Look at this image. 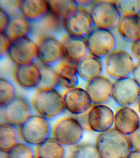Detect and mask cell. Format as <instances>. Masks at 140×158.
Masks as SVG:
<instances>
[{"label":"cell","instance_id":"obj_1","mask_svg":"<svg viewBox=\"0 0 140 158\" xmlns=\"http://www.w3.org/2000/svg\"><path fill=\"white\" fill-rule=\"evenodd\" d=\"M95 145L101 158H126L132 149L128 136L114 128L99 133Z\"/></svg>","mask_w":140,"mask_h":158},{"label":"cell","instance_id":"obj_2","mask_svg":"<svg viewBox=\"0 0 140 158\" xmlns=\"http://www.w3.org/2000/svg\"><path fill=\"white\" fill-rule=\"evenodd\" d=\"M31 105L38 114L48 120L58 117L66 110L62 95L57 89H37Z\"/></svg>","mask_w":140,"mask_h":158},{"label":"cell","instance_id":"obj_3","mask_svg":"<svg viewBox=\"0 0 140 158\" xmlns=\"http://www.w3.org/2000/svg\"><path fill=\"white\" fill-rule=\"evenodd\" d=\"M19 136L24 143L38 145L50 137L52 129L49 120L31 114L18 127Z\"/></svg>","mask_w":140,"mask_h":158},{"label":"cell","instance_id":"obj_4","mask_svg":"<svg viewBox=\"0 0 140 158\" xmlns=\"http://www.w3.org/2000/svg\"><path fill=\"white\" fill-rule=\"evenodd\" d=\"M84 131V127L79 119L66 117L55 123L52 133L53 137L64 146H75L83 139Z\"/></svg>","mask_w":140,"mask_h":158},{"label":"cell","instance_id":"obj_5","mask_svg":"<svg viewBox=\"0 0 140 158\" xmlns=\"http://www.w3.org/2000/svg\"><path fill=\"white\" fill-rule=\"evenodd\" d=\"M85 38L89 53L100 59L115 50L116 39L110 30L94 27Z\"/></svg>","mask_w":140,"mask_h":158},{"label":"cell","instance_id":"obj_6","mask_svg":"<svg viewBox=\"0 0 140 158\" xmlns=\"http://www.w3.org/2000/svg\"><path fill=\"white\" fill-rule=\"evenodd\" d=\"M94 27L112 29L117 25L120 17L115 1H94L89 10Z\"/></svg>","mask_w":140,"mask_h":158},{"label":"cell","instance_id":"obj_7","mask_svg":"<svg viewBox=\"0 0 140 158\" xmlns=\"http://www.w3.org/2000/svg\"><path fill=\"white\" fill-rule=\"evenodd\" d=\"M134 65L132 56L123 49L113 51L106 57L104 62L108 75L115 80L130 76Z\"/></svg>","mask_w":140,"mask_h":158},{"label":"cell","instance_id":"obj_8","mask_svg":"<svg viewBox=\"0 0 140 158\" xmlns=\"http://www.w3.org/2000/svg\"><path fill=\"white\" fill-rule=\"evenodd\" d=\"M112 98L120 107H130L139 100L140 86L131 76L116 79L113 83Z\"/></svg>","mask_w":140,"mask_h":158},{"label":"cell","instance_id":"obj_9","mask_svg":"<svg viewBox=\"0 0 140 158\" xmlns=\"http://www.w3.org/2000/svg\"><path fill=\"white\" fill-rule=\"evenodd\" d=\"M6 55L15 65L35 62L37 59L36 43L30 36L11 40Z\"/></svg>","mask_w":140,"mask_h":158},{"label":"cell","instance_id":"obj_10","mask_svg":"<svg viewBox=\"0 0 140 158\" xmlns=\"http://www.w3.org/2000/svg\"><path fill=\"white\" fill-rule=\"evenodd\" d=\"M36 43L37 59L42 65L54 67L63 58L61 41L52 35H42Z\"/></svg>","mask_w":140,"mask_h":158},{"label":"cell","instance_id":"obj_11","mask_svg":"<svg viewBox=\"0 0 140 158\" xmlns=\"http://www.w3.org/2000/svg\"><path fill=\"white\" fill-rule=\"evenodd\" d=\"M62 23L67 34L84 38L94 27L89 11L81 7L63 19Z\"/></svg>","mask_w":140,"mask_h":158},{"label":"cell","instance_id":"obj_12","mask_svg":"<svg viewBox=\"0 0 140 158\" xmlns=\"http://www.w3.org/2000/svg\"><path fill=\"white\" fill-rule=\"evenodd\" d=\"M31 106L25 98L17 95L10 103L0 107L1 122L18 127L32 114Z\"/></svg>","mask_w":140,"mask_h":158},{"label":"cell","instance_id":"obj_13","mask_svg":"<svg viewBox=\"0 0 140 158\" xmlns=\"http://www.w3.org/2000/svg\"><path fill=\"white\" fill-rule=\"evenodd\" d=\"M62 95L66 110L74 115L86 114L93 106L88 93L83 88L67 89Z\"/></svg>","mask_w":140,"mask_h":158},{"label":"cell","instance_id":"obj_14","mask_svg":"<svg viewBox=\"0 0 140 158\" xmlns=\"http://www.w3.org/2000/svg\"><path fill=\"white\" fill-rule=\"evenodd\" d=\"M86 116L90 130L101 133L112 128L114 126V112L105 105H93Z\"/></svg>","mask_w":140,"mask_h":158},{"label":"cell","instance_id":"obj_15","mask_svg":"<svg viewBox=\"0 0 140 158\" xmlns=\"http://www.w3.org/2000/svg\"><path fill=\"white\" fill-rule=\"evenodd\" d=\"M13 77L15 82L22 88L37 89L42 79L40 65L35 62L15 65L13 70Z\"/></svg>","mask_w":140,"mask_h":158},{"label":"cell","instance_id":"obj_16","mask_svg":"<svg viewBox=\"0 0 140 158\" xmlns=\"http://www.w3.org/2000/svg\"><path fill=\"white\" fill-rule=\"evenodd\" d=\"M112 87L110 80L101 75L87 81L85 89L93 105L104 104L112 98Z\"/></svg>","mask_w":140,"mask_h":158},{"label":"cell","instance_id":"obj_17","mask_svg":"<svg viewBox=\"0 0 140 158\" xmlns=\"http://www.w3.org/2000/svg\"><path fill=\"white\" fill-rule=\"evenodd\" d=\"M140 126L138 114L128 106H121L114 113V128L127 136L134 132Z\"/></svg>","mask_w":140,"mask_h":158},{"label":"cell","instance_id":"obj_18","mask_svg":"<svg viewBox=\"0 0 140 158\" xmlns=\"http://www.w3.org/2000/svg\"><path fill=\"white\" fill-rule=\"evenodd\" d=\"M64 59L77 63L89 53L84 37L67 34L61 40Z\"/></svg>","mask_w":140,"mask_h":158},{"label":"cell","instance_id":"obj_19","mask_svg":"<svg viewBox=\"0 0 140 158\" xmlns=\"http://www.w3.org/2000/svg\"><path fill=\"white\" fill-rule=\"evenodd\" d=\"M17 6L19 13L32 23L40 22L50 12L47 1L19 0Z\"/></svg>","mask_w":140,"mask_h":158},{"label":"cell","instance_id":"obj_20","mask_svg":"<svg viewBox=\"0 0 140 158\" xmlns=\"http://www.w3.org/2000/svg\"><path fill=\"white\" fill-rule=\"evenodd\" d=\"M78 76L86 81L101 75L103 70L102 59L88 53L76 63Z\"/></svg>","mask_w":140,"mask_h":158},{"label":"cell","instance_id":"obj_21","mask_svg":"<svg viewBox=\"0 0 140 158\" xmlns=\"http://www.w3.org/2000/svg\"><path fill=\"white\" fill-rule=\"evenodd\" d=\"M10 14L9 23L3 33L11 40L21 37L30 36L34 30L33 23L19 12Z\"/></svg>","mask_w":140,"mask_h":158},{"label":"cell","instance_id":"obj_22","mask_svg":"<svg viewBox=\"0 0 140 158\" xmlns=\"http://www.w3.org/2000/svg\"><path fill=\"white\" fill-rule=\"evenodd\" d=\"M117 26L125 40L132 43L140 38V14L121 15Z\"/></svg>","mask_w":140,"mask_h":158},{"label":"cell","instance_id":"obj_23","mask_svg":"<svg viewBox=\"0 0 140 158\" xmlns=\"http://www.w3.org/2000/svg\"><path fill=\"white\" fill-rule=\"evenodd\" d=\"M64 59L55 68L58 77L59 87L67 89L78 86L79 77L76 63Z\"/></svg>","mask_w":140,"mask_h":158},{"label":"cell","instance_id":"obj_24","mask_svg":"<svg viewBox=\"0 0 140 158\" xmlns=\"http://www.w3.org/2000/svg\"><path fill=\"white\" fill-rule=\"evenodd\" d=\"M35 152L36 158H64L66 153L64 146L50 137L37 146Z\"/></svg>","mask_w":140,"mask_h":158},{"label":"cell","instance_id":"obj_25","mask_svg":"<svg viewBox=\"0 0 140 158\" xmlns=\"http://www.w3.org/2000/svg\"><path fill=\"white\" fill-rule=\"evenodd\" d=\"M18 128L17 126L1 122L0 125V150L6 153L19 143Z\"/></svg>","mask_w":140,"mask_h":158},{"label":"cell","instance_id":"obj_26","mask_svg":"<svg viewBox=\"0 0 140 158\" xmlns=\"http://www.w3.org/2000/svg\"><path fill=\"white\" fill-rule=\"evenodd\" d=\"M50 12L62 19L78 7L76 1H47Z\"/></svg>","mask_w":140,"mask_h":158},{"label":"cell","instance_id":"obj_27","mask_svg":"<svg viewBox=\"0 0 140 158\" xmlns=\"http://www.w3.org/2000/svg\"><path fill=\"white\" fill-rule=\"evenodd\" d=\"M42 73L41 82L37 89H57L59 87L58 75L55 68L40 64Z\"/></svg>","mask_w":140,"mask_h":158},{"label":"cell","instance_id":"obj_28","mask_svg":"<svg viewBox=\"0 0 140 158\" xmlns=\"http://www.w3.org/2000/svg\"><path fill=\"white\" fill-rule=\"evenodd\" d=\"M17 96L16 90L11 81L4 77L0 78V107L7 106Z\"/></svg>","mask_w":140,"mask_h":158},{"label":"cell","instance_id":"obj_29","mask_svg":"<svg viewBox=\"0 0 140 158\" xmlns=\"http://www.w3.org/2000/svg\"><path fill=\"white\" fill-rule=\"evenodd\" d=\"M38 27L40 28V31L43 33H55L59 31L63 28L62 19L53 14L50 12L46 17L38 23Z\"/></svg>","mask_w":140,"mask_h":158},{"label":"cell","instance_id":"obj_30","mask_svg":"<svg viewBox=\"0 0 140 158\" xmlns=\"http://www.w3.org/2000/svg\"><path fill=\"white\" fill-rule=\"evenodd\" d=\"M71 158H101L95 144L83 143L74 147Z\"/></svg>","mask_w":140,"mask_h":158},{"label":"cell","instance_id":"obj_31","mask_svg":"<svg viewBox=\"0 0 140 158\" xmlns=\"http://www.w3.org/2000/svg\"><path fill=\"white\" fill-rule=\"evenodd\" d=\"M5 154V158H36L31 145L25 143H18Z\"/></svg>","mask_w":140,"mask_h":158},{"label":"cell","instance_id":"obj_32","mask_svg":"<svg viewBox=\"0 0 140 158\" xmlns=\"http://www.w3.org/2000/svg\"><path fill=\"white\" fill-rule=\"evenodd\" d=\"M120 15L140 14V0L115 1Z\"/></svg>","mask_w":140,"mask_h":158},{"label":"cell","instance_id":"obj_33","mask_svg":"<svg viewBox=\"0 0 140 158\" xmlns=\"http://www.w3.org/2000/svg\"><path fill=\"white\" fill-rule=\"evenodd\" d=\"M10 14L3 7L0 8V33L5 31L10 20Z\"/></svg>","mask_w":140,"mask_h":158},{"label":"cell","instance_id":"obj_34","mask_svg":"<svg viewBox=\"0 0 140 158\" xmlns=\"http://www.w3.org/2000/svg\"><path fill=\"white\" fill-rule=\"evenodd\" d=\"M128 136L132 149L140 151V126Z\"/></svg>","mask_w":140,"mask_h":158},{"label":"cell","instance_id":"obj_35","mask_svg":"<svg viewBox=\"0 0 140 158\" xmlns=\"http://www.w3.org/2000/svg\"><path fill=\"white\" fill-rule=\"evenodd\" d=\"M11 40L3 33L0 35V56L1 59L6 55Z\"/></svg>","mask_w":140,"mask_h":158},{"label":"cell","instance_id":"obj_36","mask_svg":"<svg viewBox=\"0 0 140 158\" xmlns=\"http://www.w3.org/2000/svg\"><path fill=\"white\" fill-rule=\"evenodd\" d=\"M131 51L134 56L140 61V38L131 43Z\"/></svg>","mask_w":140,"mask_h":158},{"label":"cell","instance_id":"obj_37","mask_svg":"<svg viewBox=\"0 0 140 158\" xmlns=\"http://www.w3.org/2000/svg\"><path fill=\"white\" fill-rule=\"evenodd\" d=\"M131 75L133 78L140 86V61L135 64Z\"/></svg>","mask_w":140,"mask_h":158},{"label":"cell","instance_id":"obj_38","mask_svg":"<svg viewBox=\"0 0 140 158\" xmlns=\"http://www.w3.org/2000/svg\"><path fill=\"white\" fill-rule=\"evenodd\" d=\"M78 7H85L87 6H91L94 1L84 0V1H76Z\"/></svg>","mask_w":140,"mask_h":158},{"label":"cell","instance_id":"obj_39","mask_svg":"<svg viewBox=\"0 0 140 158\" xmlns=\"http://www.w3.org/2000/svg\"><path fill=\"white\" fill-rule=\"evenodd\" d=\"M126 158H140V151L131 150Z\"/></svg>","mask_w":140,"mask_h":158},{"label":"cell","instance_id":"obj_40","mask_svg":"<svg viewBox=\"0 0 140 158\" xmlns=\"http://www.w3.org/2000/svg\"><path fill=\"white\" fill-rule=\"evenodd\" d=\"M138 111L140 114V99L138 101Z\"/></svg>","mask_w":140,"mask_h":158}]
</instances>
